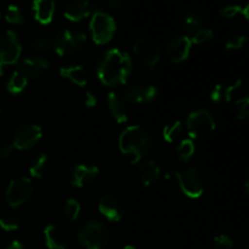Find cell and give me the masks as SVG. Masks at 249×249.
Listing matches in <instances>:
<instances>
[{
    "mask_svg": "<svg viewBox=\"0 0 249 249\" xmlns=\"http://www.w3.org/2000/svg\"><path fill=\"white\" fill-rule=\"evenodd\" d=\"M133 71V61L125 51L113 48L107 50L97 65V77L106 87L125 84Z\"/></svg>",
    "mask_w": 249,
    "mask_h": 249,
    "instance_id": "cell-1",
    "label": "cell"
},
{
    "mask_svg": "<svg viewBox=\"0 0 249 249\" xmlns=\"http://www.w3.org/2000/svg\"><path fill=\"white\" fill-rule=\"evenodd\" d=\"M150 135L140 125H129L121 133L118 139L119 150L130 157L131 164H138L150 148Z\"/></svg>",
    "mask_w": 249,
    "mask_h": 249,
    "instance_id": "cell-2",
    "label": "cell"
},
{
    "mask_svg": "<svg viewBox=\"0 0 249 249\" xmlns=\"http://www.w3.org/2000/svg\"><path fill=\"white\" fill-rule=\"evenodd\" d=\"M78 240L85 249H106L109 242L108 229L99 220H89L78 232Z\"/></svg>",
    "mask_w": 249,
    "mask_h": 249,
    "instance_id": "cell-3",
    "label": "cell"
},
{
    "mask_svg": "<svg viewBox=\"0 0 249 249\" xmlns=\"http://www.w3.org/2000/svg\"><path fill=\"white\" fill-rule=\"evenodd\" d=\"M186 128L190 138L201 140L208 138L215 130L216 123L211 112L207 109H196L187 117Z\"/></svg>",
    "mask_w": 249,
    "mask_h": 249,
    "instance_id": "cell-4",
    "label": "cell"
},
{
    "mask_svg": "<svg viewBox=\"0 0 249 249\" xmlns=\"http://www.w3.org/2000/svg\"><path fill=\"white\" fill-rule=\"evenodd\" d=\"M22 53V44L16 32L7 29L0 33V77L5 66L15 65Z\"/></svg>",
    "mask_w": 249,
    "mask_h": 249,
    "instance_id": "cell-5",
    "label": "cell"
},
{
    "mask_svg": "<svg viewBox=\"0 0 249 249\" xmlns=\"http://www.w3.org/2000/svg\"><path fill=\"white\" fill-rule=\"evenodd\" d=\"M89 29L94 43L97 45H104L112 40L116 33L117 24L111 15L104 11H96L90 19Z\"/></svg>",
    "mask_w": 249,
    "mask_h": 249,
    "instance_id": "cell-6",
    "label": "cell"
},
{
    "mask_svg": "<svg viewBox=\"0 0 249 249\" xmlns=\"http://www.w3.org/2000/svg\"><path fill=\"white\" fill-rule=\"evenodd\" d=\"M87 44V36L83 32L67 29L53 39V50L60 56L78 55Z\"/></svg>",
    "mask_w": 249,
    "mask_h": 249,
    "instance_id": "cell-7",
    "label": "cell"
},
{
    "mask_svg": "<svg viewBox=\"0 0 249 249\" xmlns=\"http://www.w3.org/2000/svg\"><path fill=\"white\" fill-rule=\"evenodd\" d=\"M33 191L34 185L29 178H16L10 181L6 192H5V199L11 208H17L31 198Z\"/></svg>",
    "mask_w": 249,
    "mask_h": 249,
    "instance_id": "cell-8",
    "label": "cell"
},
{
    "mask_svg": "<svg viewBox=\"0 0 249 249\" xmlns=\"http://www.w3.org/2000/svg\"><path fill=\"white\" fill-rule=\"evenodd\" d=\"M180 190L186 197L191 199H198L203 196L204 187L201 174L196 168H186L175 173Z\"/></svg>",
    "mask_w": 249,
    "mask_h": 249,
    "instance_id": "cell-9",
    "label": "cell"
},
{
    "mask_svg": "<svg viewBox=\"0 0 249 249\" xmlns=\"http://www.w3.org/2000/svg\"><path fill=\"white\" fill-rule=\"evenodd\" d=\"M134 55L146 67L153 68L160 60V48L153 39L143 36L138 39L133 46Z\"/></svg>",
    "mask_w": 249,
    "mask_h": 249,
    "instance_id": "cell-10",
    "label": "cell"
},
{
    "mask_svg": "<svg viewBox=\"0 0 249 249\" xmlns=\"http://www.w3.org/2000/svg\"><path fill=\"white\" fill-rule=\"evenodd\" d=\"M43 138V129L38 124H23L16 129L12 138V146L15 150H29Z\"/></svg>",
    "mask_w": 249,
    "mask_h": 249,
    "instance_id": "cell-11",
    "label": "cell"
},
{
    "mask_svg": "<svg viewBox=\"0 0 249 249\" xmlns=\"http://www.w3.org/2000/svg\"><path fill=\"white\" fill-rule=\"evenodd\" d=\"M157 95V87L145 83H133L125 89V99L133 104H148L153 101Z\"/></svg>",
    "mask_w": 249,
    "mask_h": 249,
    "instance_id": "cell-12",
    "label": "cell"
},
{
    "mask_svg": "<svg viewBox=\"0 0 249 249\" xmlns=\"http://www.w3.org/2000/svg\"><path fill=\"white\" fill-rule=\"evenodd\" d=\"M192 43L186 36H178L167 44L165 53L173 63H181L190 56Z\"/></svg>",
    "mask_w": 249,
    "mask_h": 249,
    "instance_id": "cell-13",
    "label": "cell"
},
{
    "mask_svg": "<svg viewBox=\"0 0 249 249\" xmlns=\"http://www.w3.org/2000/svg\"><path fill=\"white\" fill-rule=\"evenodd\" d=\"M44 241L48 249H67L70 245V235L63 226L49 224L43 231Z\"/></svg>",
    "mask_w": 249,
    "mask_h": 249,
    "instance_id": "cell-14",
    "label": "cell"
},
{
    "mask_svg": "<svg viewBox=\"0 0 249 249\" xmlns=\"http://www.w3.org/2000/svg\"><path fill=\"white\" fill-rule=\"evenodd\" d=\"M97 208L101 215H104L111 223H118L124 216V207L121 199L112 195H106L100 198Z\"/></svg>",
    "mask_w": 249,
    "mask_h": 249,
    "instance_id": "cell-15",
    "label": "cell"
},
{
    "mask_svg": "<svg viewBox=\"0 0 249 249\" xmlns=\"http://www.w3.org/2000/svg\"><path fill=\"white\" fill-rule=\"evenodd\" d=\"M100 174V169L96 165L78 164L73 168L71 174V182L74 187H84L85 185L94 181Z\"/></svg>",
    "mask_w": 249,
    "mask_h": 249,
    "instance_id": "cell-16",
    "label": "cell"
},
{
    "mask_svg": "<svg viewBox=\"0 0 249 249\" xmlns=\"http://www.w3.org/2000/svg\"><path fill=\"white\" fill-rule=\"evenodd\" d=\"M49 68V61L43 56H33V57H26L21 63L19 72L23 73L27 78L36 79L41 77L46 70Z\"/></svg>",
    "mask_w": 249,
    "mask_h": 249,
    "instance_id": "cell-17",
    "label": "cell"
},
{
    "mask_svg": "<svg viewBox=\"0 0 249 249\" xmlns=\"http://www.w3.org/2000/svg\"><path fill=\"white\" fill-rule=\"evenodd\" d=\"M91 14V4L88 0H71L65 6L63 15L72 22H79Z\"/></svg>",
    "mask_w": 249,
    "mask_h": 249,
    "instance_id": "cell-18",
    "label": "cell"
},
{
    "mask_svg": "<svg viewBox=\"0 0 249 249\" xmlns=\"http://www.w3.org/2000/svg\"><path fill=\"white\" fill-rule=\"evenodd\" d=\"M107 104H108L109 113H111L112 118L117 123L124 124L128 122V109H126L123 99L118 94H116L114 91L108 92V95H107Z\"/></svg>",
    "mask_w": 249,
    "mask_h": 249,
    "instance_id": "cell-19",
    "label": "cell"
},
{
    "mask_svg": "<svg viewBox=\"0 0 249 249\" xmlns=\"http://www.w3.org/2000/svg\"><path fill=\"white\" fill-rule=\"evenodd\" d=\"M55 7V0H34V18L40 24H49L53 18Z\"/></svg>",
    "mask_w": 249,
    "mask_h": 249,
    "instance_id": "cell-20",
    "label": "cell"
},
{
    "mask_svg": "<svg viewBox=\"0 0 249 249\" xmlns=\"http://www.w3.org/2000/svg\"><path fill=\"white\" fill-rule=\"evenodd\" d=\"M61 77L65 79L70 80L73 84L78 85V87H85L88 83V73L83 66H67V67H62L60 70Z\"/></svg>",
    "mask_w": 249,
    "mask_h": 249,
    "instance_id": "cell-21",
    "label": "cell"
},
{
    "mask_svg": "<svg viewBox=\"0 0 249 249\" xmlns=\"http://www.w3.org/2000/svg\"><path fill=\"white\" fill-rule=\"evenodd\" d=\"M139 173H140V179L143 186H151L160 179V168L155 160H145L142 164H140Z\"/></svg>",
    "mask_w": 249,
    "mask_h": 249,
    "instance_id": "cell-22",
    "label": "cell"
},
{
    "mask_svg": "<svg viewBox=\"0 0 249 249\" xmlns=\"http://www.w3.org/2000/svg\"><path fill=\"white\" fill-rule=\"evenodd\" d=\"M28 85V78L19 71H16L11 74L6 83V90L11 95H19L26 90Z\"/></svg>",
    "mask_w": 249,
    "mask_h": 249,
    "instance_id": "cell-23",
    "label": "cell"
},
{
    "mask_svg": "<svg viewBox=\"0 0 249 249\" xmlns=\"http://www.w3.org/2000/svg\"><path fill=\"white\" fill-rule=\"evenodd\" d=\"M28 45L33 50L48 51L50 49H53V39L46 34L36 33L29 36Z\"/></svg>",
    "mask_w": 249,
    "mask_h": 249,
    "instance_id": "cell-24",
    "label": "cell"
},
{
    "mask_svg": "<svg viewBox=\"0 0 249 249\" xmlns=\"http://www.w3.org/2000/svg\"><path fill=\"white\" fill-rule=\"evenodd\" d=\"M177 152L180 162H189L196 152V146H195L194 140L192 139H184V140L180 141L177 147Z\"/></svg>",
    "mask_w": 249,
    "mask_h": 249,
    "instance_id": "cell-25",
    "label": "cell"
},
{
    "mask_svg": "<svg viewBox=\"0 0 249 249\" xmlns=\"http://www.w3.org/2000/svg\"><path fill=\"white\" fill-rule=\"evenodd\" d=\"M182 133V122L181 121H175L172 124H168L163 128V139L165 142L173 143L181 136Z\"/></svg>",
    "mask_w": 249,
    "mask_h": 249,
    "instance_id": "cell-26",
    "label": "cell"
},
{
    "mask_svg": "<svg viewBox=\"0 0 249 249\" xmlns=\"http://www.w3.org/2000/svg\"><path fill=\"white\" fill-rule=\"evenodd\" d=\"M48 162V155L46 153H40L36 157V160L32 163L31 167H29V174H31V177L34 178V179H41L44 177V173H45Z\"/></svg>",
    "mask_w": 249,
    "mask_h": 249,
    "instance_id": "cell-27",
    "label": "cell"
},
{
    "mask_svg": "<svg viewBox=\"0 0 249 249\" xmlns=\"http://www.w3.org/2000/svg\"><path fill=\"white\" fill-rule=\"evenodd\" d=\"M203 21L198 15L194 14V12H189L185 14L181 17V27L187 32H196L201 29Z\"/></svg>",
    "mask_w": 249,
    "mask_h": 249,
    "instance_id": "cell-28",
    "label": "cell"
},
{
    "mask_svg": "<svg viewBox=\"0 0 249 249\" xmlns=\"http://www.w3.org/2000/svg\"><path fill=\"white\" fill-rule=\"evenodd\" d=\"M82 206L75 198H68L65 204V215L70 221H75L79 216Z\"/></svg>",
    "mask_w": 249,
    "mask_h": 249,
    "instance_id": "cell-29",
    "label": "cell"
},
{
    "mask_svg": "<svg viewBox=\"0 0 249 249\" xmlns=\"http://www.w3.org/2000/svg\"><path fill=\"white\" fill-rule=\"evenodd\" d=\"M5 19L11 24H23L24 16L17 5H9L5 12Z\"/></svg>",
    "mask_w": 249,
    "mask_h": 249,
    "instance_id": "cell-30",
    "label": "cell"
},
{
    "mask_svg": "<svg viewBox=\"0 0 249 249\" xmlns=\"http://www.w3.org/2000/svg\"><path fill=\"white\" fill-rule=\"evenodd\" d=\"M21 226V220L15 215H2L0 216V229L6 232L18 230Z\"/></svg>",
    "mask_w": 249,
    "mask_h": 249,
    "instance_id": "cell-31",
    "label": "cell"
},
{
    "mask_svg": "<svg viewBox=\"0 0 249 249\" xmlns=\"http://www.w3.org/2000/svg\"><path fill=\"white\" fill-rule=\"evenodd\" d=\"M214 38V33L212 29L208 28H201L198 31L195 32L194 36H191V43L192 45H202V44H206L207 41L212 40Z\"/></svg>",
    "mask_w": 249,
    "mask_h": 249,
    "instance_id": "cell-32",
    "label": "cell"
},
{
    "mask_svg": "<svg viewBox=\"0 0 249 249\" xmlns=\"http://www.w3.org/2000/svg\"><path fill=\"white\" fill-rule=\"evenodd\" d=\"M247 43V36L243 34H233L226 40L225 49L226 50H240Z\"/></svg>",
    "mask_w": 249,
    "mask_h": 249,
    "instance_id": "cell-33",
    "label": "cell"
},
{
    "mask_svg": "<svg viewBox=\"0 0 249 249\" xmlns=\"http://www.w3.org/2000/svg\"><path fill=\"white\" fill-rule=\"evenodd\" d=\"M213 248L214 249H233L235 245L231 237H229L225 233H220V235L215 236L213 240Z\"/></svg>",
    "mask_w": 249,
    "mask_h": 249,
    "instance_id": "cell-34",
    "label": "cell"
},
{
    "mask_svg": "<svg viewBox=\"0 0 249 249\" xmlns=\"http://www.w3.org/2000/svg\"><path fill=\"white\" fill-rule=\"evenodd\" d=\"M236 108H237V118L240 121H245L249 117V96L242 97L236 101Z\"/></svg>",
    "mask_w": 249,
    "mask_h": 249,
    "instance_id": "cell-35",
    "label": "cell"
},
{
    "mask_svg": "<svg viewBox=\"0 0 249 249\" xmlns=\"http://www.w3.org/2000/svg\"><path fill=\"white\" fill-rule=\"evenodd\" d=\"M242 85H243V79H237L235 80L232 84L228 85V87L224 89V100H225L226 102H231L233 94H235V92L242 87Z\"/></svg>",
    "mask_w": 249,
    "mask_h": 249,
    "instance_id": "cell-36",
    "label": "cell"
},
{
    "mask_svg": "<svg viewBox=\"0 0 249 249\" xmlns=\"http://www.w3.org/2000/svg\"><path fill=\"white\" fill-rule=\"evenodd\" d=\"M242 14V7L238 5H230V6H225L221 9L220 15L224 18H233L237 15Z\"/></svg>",
    "mask_w": 249,
    "mask_h": 249,
    "instance_id": "cell-37",
    "label": "cell"
},
{
    "mask_svg": "<svg viewBox=\"0 0 249 249\" xmlns=\"http://www.w3.org/2000/svg\"><path fill=\"white\" fill-rule=\"evenodd\" d=\"M211 100L214 104H220L224 100V87L221 84L214 85L211 91Z\"/></svg>",
    "mask_w": 249,
    "mask_h": 249,
    "instance_id": "cell-38",
    "label": "cell"
},
{
    "mask_svg": "<svg viewBox=\"0 0 249 249\" xmlns=\"http://www.w3.org/2000/svg\"><path fill=\"white\" fill-rule=\"evenodd\" d=\"M84 104L85 106L89 107V108H92L97 105V99L95 96V94H92L91 91H87L84 94Z\"/></svg>",
    "mask_w": 249,
    "mask_h": 249,
    "instance_id": "cell-39",
    "label": "cell"
},
{
    "mask_svg": "<svg viewBox=\"0 0 249 249\" xmlns=\"http://www.w3.org/2000/svg\"><path fill=\"white\" fill-rule=\"evenodd\" d=\"M14 146L12 143H7V145H4L1 148H0V157L1 158H7L14 151Z\"/></svg>",
    "mask_w": 249,
    "mask_h": 249,
    "instance_id": "cell-40",
    "label": "cell"
},
{
    "mask_svg": "<svg viewBox=\"0 0 249 249\" xmlns=\"http://www.w3.org/2000/svg\"><path fill=\"white\" fill-rule=\"evenodd\" d=\"M6 249H26V247H24V245L21 242V241L14 240L10 242V245L7 246Z\"/></svg>",
    "mask_w": 249,
    "mask_h": 249,
    "instance_id": "cell-41",
    "label": "cell"
},
{
    "mask_svg": "<svg viewBox=\"0 0 249 249\" xmlns=\"http://www.w3.org/2000/svg\"><path fill=\"white\" fill-rule=\"evenodd\" d=\"M147 248L148 249H160V243L156 240L150 241V242L147 243Z\"/></svg>",
    "mask_w": 249,
    "mask_h": 249,
    "instance_id": "cell-42",
    "label": "cell"
},
{
    "mask_svg": "<svg viewBox=\"0 0 249 249\" xmlns=\"http://www.w3.org/2000/svg\"><path fill=\"white\" fill-rule=\"evenodd\" d=\"M122 1H123V0H109V5H111L112 7L119 9V7H122V4H121Z\"/></svg>",
    "mask_w": 249,
    "mask_h": 249,
    "instance_id": "cell-43",
    "label": "cell"
},
{
    "mask_svg": "<svg viewBox=\"0 0 249 249\" xmlns=\"http://www.w3.org/2000/svg\"><path fill=\"white\" fill-rule=\"evenodd\" d=\"M242 15L249 21V2L245 7H242Z\"/></svg>",
    "mask_w": 249,
    "mask_h": 249,
    "instance_id": "cell-44",
    "label": "cell"
},
{
    "mask_svg": "<svg viewBox=\"0 0 249 249\" xmlns=\"http://www.w3.org/2000/svg\"><path fill=\"white\" fill-rule=\"evenodd\" d=\"M245 191H246V194L249 195V178L246 180V182H245Z\"/></svg>",
    "mask_w": 249,
    "mask_h": 249,
    "instance_id": "cell-45",
    "label": "cell"
},
{
    "mask_svg": "<svg viewBox=\"0 0 249 249\" xmlns=\"http://www.w3.org/2000/svg\"><path fill=\"white\" fill-rule=\"evenodd\" d=\"M124 249H138L136 247H134V246H130V245H128V246H125V247H124Z\"/></svg>",
    "mask_w": 249,
    "mask_h": 249,
    "instance_id": "cell-46",
    "label": "cell"
},
{
    "mask_svg": "<svg viewBox=\"0 0 249 249\" xmlns=\"http://www.w3.org/2000/svg\"><path fill=\"white\" fill-rule=\"evenodd\" d=\"M242 249H249V243H248V245H246L245 247H243Z\"/></svg>",
    "mask_w": 249,
    "mask_h": 249,
    "instance_id": "cell-47",
    "label": "cell"
}]
</instances>
